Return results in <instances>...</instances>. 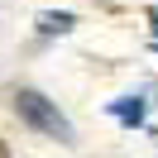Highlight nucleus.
<instances>
[{"label":"nucleus","mask_w":158,"mask_h":158,"mask_svg":"<svg viewBox=\"0 0 158 158\" xmlns=\"http://www.w3.org/2000/svg\"><path fill=\"white\" fill-rule=\"evenodd\" d=\"M15 110H19V120L29 129H39V134H53V139H62V144H72V125L62 120V110L53 106L43 91H15Z\"/></svg>","instance_id":"1"},{"label":"nucleus","mask_w":158,"mask_h":158,"mask_svg":"<svg viewBox=\"0 0 158 158\" xmlns=\"http://www.w3.org/2000/svg\"><path fill=\"white\" fill-rule=\"evenodd\" d=\"M110 115H115L120 125H139V120H144V96H125V101H115V106H110Z\"/></svg>","instance_id":"2"},{"label":"nucleus","mask_w":158,"mask_h":158,"mask_svg":"<svg viewBox=\"0 0 158 158\" xmlns=\"http://www.w3.org/2000/svg\"><path fill=\"white\" fill-rule=\"evenodd\" d=\"M72 15H62V10H48V15H39V34L43 39H53V34H72Z\"/></svg>","instance_id":"3"},{"label":"nucleus","mask_w":158,"mask_h":158,"mask_svg":"<svg viewBox=\"0 0 158 158\" xmlns=\"http://www.w3.org/2000/svg\"><path fill=\"white\" fill-rule=\"evenodd\" d=\"M148 19H153V34H158V10H153V15H148Z\"/></svg>","instance_id":"4"},{"label":"nucleus","mask_w":158,"mask_h":158,"mask_svg":"<svg viewBox=\"0 0 158 158\" xmlns=\"http://www.w3.org/2000/svg\"><path fill=\"white\" fill-rule=\"evenodd\" d=\"M0 158H10V148H5V144H0Z\"/></svg>","instance_id":"5"}]
</instances>
